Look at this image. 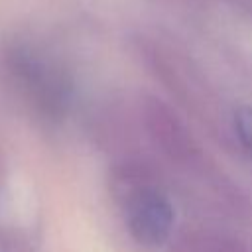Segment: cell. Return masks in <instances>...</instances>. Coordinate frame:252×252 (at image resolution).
I'll return each instance as SVG.
<instances>
[{
	"label": "cell",
	"instance_id": "obj_1",
	"mask_svg": "<svg viewBox=\"0 0 252 252\" xmlns=\"http://www.w3.org/2000/svg\"><path fill=\"white\" fill-rule=\"evenodd\" d=\"M171 224H173V209L163 195L156 191H146L132 201L128 226L138 242L142 244L161 242L169 234Z\"/></svg>",
	"mask_w": 252,
	"mask_h": 252
},
{
	"label": "cell",
	"instance_id": "obj_2",
	"mask_svg": "<svg viewBox=\"0 0 252 252\" xmlns=\"http://www.w3.org/2000/svg\"><path fill=\"white\" fill-rule=\"evenodd\" d=\"M234 132L246 152L252 154V106H242L234 112Z\"/></svg>",
	"mask_w": 252,
	"mask_h": 252
}]
</instances>
